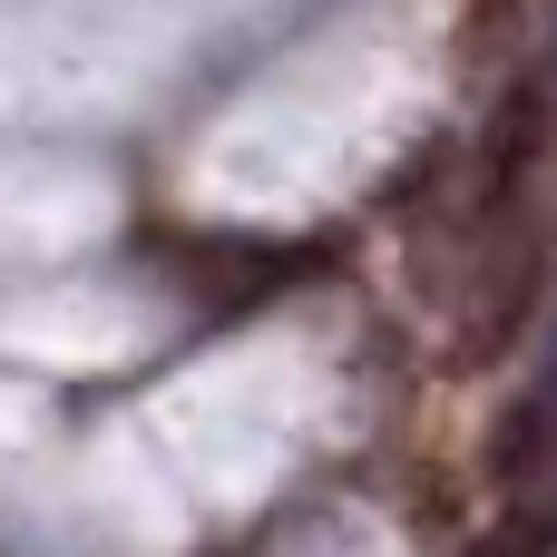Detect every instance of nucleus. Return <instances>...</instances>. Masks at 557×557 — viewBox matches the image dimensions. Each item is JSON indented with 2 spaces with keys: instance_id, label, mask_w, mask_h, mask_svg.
<instances>
[{
  "instance_id": "1",
  "label": "nucleus",
  "mask_w": 557,
  "mask_h": 557,
  "mask_svg": "<svg viewBox=\"0 0 557 557\" xmlns=\"http://www.w3.org/2000/svg\"><path fill=\"white\" fill-rule=\"evenodd\" d=\"M557 470V372L519 401V421H509V441H499V480L509 490H529V480H548Z\"/></svg>"
}]
</instances>
